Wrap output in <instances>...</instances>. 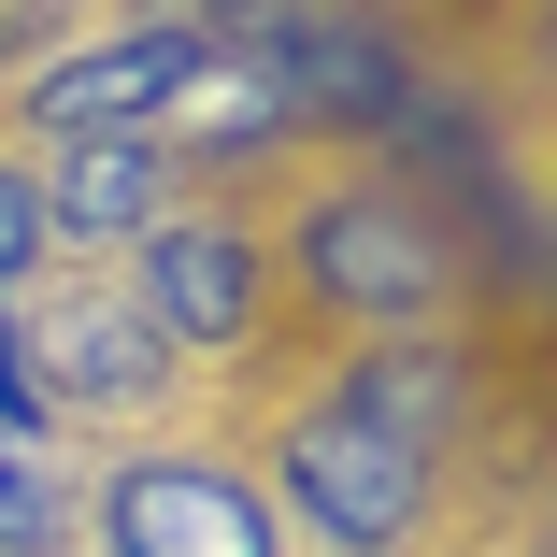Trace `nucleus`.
Here are the masks:
<instances>
[{
  "label": "nucleus",
  "instance_id": "obj_9",
  "mask_svg": "<svg viewBox=\"0 0 557 557\" xmlns=\"http://www.w3.org/2000/svg\"><path fill=\"white\" fill-rule=\"evenodd\" d=\"M44 258V186H15L0 172V300H15V272Z\"/></svg>",
  "mask_w": 557,
  "mask_h": 557
},
{
  "label": "nucleus",
  "instance_id": "obj_2",
  "mask_svg": "<svg viewBox=\"0 0 557 557\" xmlns=\"http://www.w3.org/2000/svg\"><path fill=\"white\" fill-rule=\"evenodd\" d=\"M100 543L115 557H272V500L230 458H144L100 500Z\"/></svg>",
  "mask_w": 557,
  "mask_h": 557
},
{
  "label": "nucleus",
  "instance_id": "obj_3",
  "mask_svg": "<svg viewBox=\"0 0 557 557\" xmlns=\"http://www.w3.org/2000/svg\"><path fill=\"white\" fill-rule=\"evenodd\" d=\"M15 344H29V386H44V414L58 400H86V414H129V400H158L172 386V344H158V329H144V300H58L44 329H15Z\"/></svg>",
  "mask_w": 557,
  "mask_h": 557
},
{
  "label": "nucleus",
  "instance_id": "obj_8",
  "mask_svg": "<svg viewBox=\"0 0 557 557\" xmlns=\"http://www.w3.org/2000/svg\"><path fill=\"white\" fill-rule=\"evenodd\" d=\"M58 529H72V500H58V472L29 458L15 429H0V557H44Z\"/></svg>",
  "mask_w": 557,
  "mask_h": 557
},
{
  "label": "nucleus",
  "instance_id": "obj_4",
  "mask_svg": "<svg viewBox=\"0 0 557 557\" xmlns=\"http://www.w3.org/2000/svg\"><path fill=\"white\" fill-rule=\"evenodd\" d=\"M314 286L344 314H429L443 286H458V258H443V230L414 200H329L314 214Z\"/></svg>",
  "mask_w": 557,
  "mask_h": 557
},
{
  "label": "nucleus",
  "instance_id": "obj_6",
  "mask_svg": "<svg viewBox=\"0 0 557 557\" xmlns=\"http://www.w3.org/2000/svg\"><path fill=\"white\" fill-rule=\"evenodd\" d=\"M258 244L244 230H144V329L158 344H244Z\"/></svg>",
  "mask_w": 557,
  "mask_h": 557
},
{
  "label": "nucleus",
  "instance_id": "obj_7",
  "mask_svg": "<svg viewBox=\"0 0 557 557\" xmlns=\"http://www.w3.org/2000/svg\"><path fill=\"white\" fill-rule=\"evenodd\" d=\"M158 186H172V144L158 129H86L44 186V230H86V244H115V230H158Z\"/></svg>",
  "mask_w": 557,
  "mask_h": 557
},
{
  "label": "nucleus",
  "instance_id": "obj_1",
  "mask_svg": "<svg viewBox=\"0 0 557 557\" xmlns=\"http://www.w3.org/2000/svg\"><path fill=\"white\" fill-rule=\"evenodd\" d=\"M443 429H458V358H372L286 429V500L344 557H386L443 486Z\"/></svg>",
  "mask_w": 557,
  "mask_h": 557
},
{
  "label": "nucleus",
  "instance_id": "obj_5",
  "mask_svg": "<svg viewBox=\"0 0 557 557\" xmlns=\"http://www.w3.org/2000/svg\"><path fill=\"white\" fill-rule=\"evenodd\" d=\"M214 58V29H129V44H86V58H58L44 86H29V129H144V115H172V86Z\"/></svg>",
  "mask_w": 557,
  "mask_h": 557
}]
</instances>
